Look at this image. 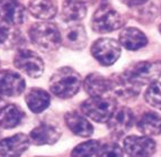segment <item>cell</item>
<instances>
[{"instance_id":"1","label":"cell","mask_w":161,"mask_h":157,"mask_svg":"<svg viewBox=\"0 0 161 157\" xmlns=\"http://www.w3.org/2000/svg\"><path fill=\"white\" fill-rule=\"evenodd\" d=\"M48 86L50 91L58 98H72L80 90L81 76L72 67H60L52 74Z\"/></svg>"},{"instance_id":"2","label":"cell","mask_w":161,"mask_h":157,"mask_svg":"<svg viewBox=\"0 0 161 157\" xmlns=\"http://www.w3.org/2000/svg\"><path fill=\"white\" fill-rule=\"evenodd\" d=\"M28 35L33 44L43 52L57 51L62 44V36L59 27L50 21L34 24L31 27Z\"/></svg>"},{"instance_id":"3","label":"cell","mask_w":161,"mask_h":157,"mask_svg":"<svg viewBox=\"0 0 161 157\" xmlns=\"http://www.w3.org/2000/svg\"><path fill=\"white\" fill-rule=\"evenodd\" d=\"M116 109V101L113 97H90L80 104L83 115L96 123H107Z\"/></svg>"},{"instance_id":"4","label":"cell","mask_w":161,"mask_h":157,"mask_svg":"<svg viewBox=\"0 0 161 157\" xmlns=\"http://www.w3.org/2000/svg\"><path fill=\"white\" fill-rule=\"evenodd\" d=\"M127 80L137 86L158 81L161 76V61H142L130 65L123 72Z\"/></svg>"},{"instance_id":"5","label":"cell","mask_w":161,"mask_h":157,"mask_svg":"<svg viewBox=\"0 0 161 157\" xmlns=\"http://www.w3.org/2000/svg\"><path fill=\"white\" fill-rule=\"evenodd\" d=\"M124 26V18L108 3L99 6L92 17V28L99 34L115 32Z\"/></svg>"},{"instance_id":"6","label":"cell","mask_w":161,"mask_h":157,"mask_svg":"<svg viewBox=\"0 0 161 157\" xmlns=\"http://www.w3.org/2000/svg\"><path fill=\"white\" fill-rule=\"evenodd\" d=\"M14 65L18 71L33 79H38L44 73V62L31 50H18L14 56Z\"/></svg>"},{"instance_id":"7","label":"cell","mask_w":161,"mask_h":157,"mask_svg":"<svg viewBox=\"0 0 161 157\" xmlns=\"http://www.w3.org/2000/svg\"><path fill=\"white\" fill-rule=\"evenodd\" d=\"M90 51L102 65L109 66L121 56V43L113 38H99L94 42Z\"/></svg>"},{"instance_id":"8","label":"cell","mask_w":161,"mask_h":157,"mask_svg":"<svg viewBox=\"0 0 161 157\" xmlns=\"http://www.w3.org/2000/svg\"><path fill=\"white\" fill-rule=\"evenodd\" d=\"M133 123H134V115L132 110L127 107H122L115 109L113 115L110 116L107 121V127L115 138H119L131 129Z\"/></svg>"},{"instance_id":"9","label":"cell","mask_w":161,"mask_h":157,"mask_svg":"<svg viewBox=\"0 0 161 157\" xmlns=\"http://www.w3.org/2000/svg\"><path fill=\"white\" fill-rule=\"evenodd\" d=\"M26 89V82L20 74L11 70L0 71V94L5 97H18Z\"/></svg>"},{"instance_id":"10","label":"cell","mask_w":161,"mask_h":157,"mask_svg":"<svg viewBox=\"0 0 161 157\" xmlns=\"http://www.w3.org/2000/svg\"><path fill=\"white\" fill-rule=\"evenodd\" d=\"M124 150L130 156H151L156 152V143L148 136H129L123 141Z\"/></svg>"},{"instance_id":"11","label":"cell","mask_w":161,"mask_h":157,"mask_svg":"<svg viewBox=\"0 0 161 157\" xmlns=\"http://www.w3.org/2000/svg\"><path fill=\"white\" fill-rule=\"evenodd\" d=\"M61 135L62 133L58 126L47 123H42L41 125L36 126L34 129H32L28 137L33 145L42 146V145L55 144L60 139Z\"/></svg>"},{"instance_id":"12","label":"cell","mask_w":161,"mask_h":157,"mask_svg":"<svg viewBox=\"0 0 161 157\" xmlns=\"http://www.w3.org/2000/svg\"><path fill=\"white\" fill-rule=\"evenodd\" d=\"M0 19L20 26L26 19V9L18 0H0Z\"/></svg>"},{"instance_id":"13","label":"cell","mask_w":161,"mask_h":157,"mask_svg":"<svg viewBox=\"0 0 161 157\" xmlns=\"http://www.w3.org/2000/svg\"><path fill=\"white\" fill-rule=\"evenodd\" d=\"M109 79L110 92H113L115 97L122 99V100H126V101L137 98L140 91H141V86H137L134 83L127 80L123 73L113 75Z\"/></svg>"},{"instance_id":"14","label":"cell","mask_w":161,"mask_h":157,"mask_svg":"<svg viewBox=\"0 0 161 157\" xmlns=\"http://www.w3.org/2000/svg\"><path fill=\"white\" fill-rule=\"evenodd\" d=\"M62 45L72 51H81L87 45V33L81 24H71L61 33Z\"/></svg>"},{"instance_id":"15","label":"cell","mask_w":161,"mask_h":157,"mask_svg":"<svg viewBox=\"0 0 161 157\" xmlns=\"http://www.w3.org/2000/svg\"><path fill=\"white\" fill-rule=\"evenodd\" d=\"M31 144L30 137L25 133H16L14 136L0 140V155L6 157L19 156L26 152Z\"/></svg>"},{"instance_id":"16","label":"cell","mask_w":161,"mask_h":157,"mask_svg":"<svg viewBox=\"0 0 161 157\" xmlns=\"http://www.w3.org/2000/svg\"><path fill=\"white\" fill-rule=\"evenodd\" d=\"M64 121L70 130L79 137L88 138L94 133V127L89 120L77 111L67 112L64 115Z\"/></svg>"},{"instance_id":"17","label":"cell","mask_w":161,"mask_h":157,"mask_svg":"<svg viewBox=\"0 0 161 157\" xmlns=\"http://www.w3.org/2000/svg\"><path fill=\"white\" fill-rule=\"evenodd\" d=\"M83 89L90 97H103L110 92V79L99 73H92L85 77Z\"/></svg>"},{"instance_id":"18","label":"cell","mask_w":161,"mask_h":157,"mask_svg":"<svg viewBox=\"0 0 161 157\" xmlns=\"http://www.w3.org/2000/svg\"><path fill=\"white\" fill-rule=\"evenodd\" d=\"M24 118V110L15 103H8L0 108V127L5 129H11L19 126Z\"/></svg>"},{"instance_id":"19","label":"cell","mask_w":161,"mask_h":157,"mask_svg":"<svg viewBox=\"0 0 161 157\" xmlns=\"http://www.w3.org/2000/svg\"><path fill=\"white\" fill-rule=\"evenodd\" d=\"M119 43L129 51H136L148 44V38L135 27H127L119 34Z\"/></svg>"},{"instance_id":"20","label":"cell","mask_w":161,"mask_h":157,"mask_svg":"<svg viewBox=\"0 0 161 157\" xmlns=\"http://www.w3.org/2000/svg\"><path fill=\"white\" fill-rule=\"evenodd\" d=\"M24 42L20 30L17 26L10 25L0 19V48H13Z\"/></svg>"},{"instance_id":"21","label":"cell","mask_w":161,"mask_h":157,"mask_svg":"<svg viewBox=\"0 0 161 157\" xmlns=\"http://www.w3.org/2000/svg\"><path fill=\"white\" fill-rule=\"evenodd\" d=\"M25 101L31 111L34 113H41L50 106L51 96L43 89L33 88L26 93Z\"/></svg>"},{"instance_id":"22","label":"cell","mask_w":161,"mask_h":157,"mask_svg":"<svg viewBox=\"0 0 161 157\" xmlns=\"http://www.w3.org/2000/svg\"><path fill=\"white\" fill-rule=\"evenodd\" d=\"M87 6L85 1L64 0L62 6L61 19L65 23H78L86 17Z\"/></svg>"},{"instance_id":"23","label":"cell","mask_w":161,"mask_h":157,"mask_svg":"<svg viewBox=\"0 0 161 157\" xmlns=\"http://www.w3.org/2000/svg\"><path fill=\"white\" fill-rule=\"evenodd\" d=\"M28 10L35 18L50 20L57 15L58 8L54 0H30Z\"/></svg>"},{"instance_id":"24","label":"cell","mask_w":161,"mask_h":157,"mask_svg":"<svg viewBox=\"0 0 161 157\" xmlns=\"http://www.w3.org/2000/svg\"><path fill=\"white\" fill-rule=\"evenodd\" d=\"M137 129L145 136H157L161 133V117L153 111L143 113L137 121Z\"/></svg>"},{"instance_id":"25","label":"cell","mask_w":161,"mask_h":157,"mask_svg":"<svg viewBox=\"0 0 161 157\" xmlns=\"http://www.w3.org/2000/svg\"><path fill=\"white\" fill-rule=\"evenodd\" d=\"M157 13H158V10L153 3H145L141 6L134 7V18L143 24H148L150 21L154 20Z\"/></svg>"},{"instance_id":"26","label":"cell","mask_w":161,"mask_h":157,"mask_svg":"<svg viewBox=\"0 0 161 157\" xmlns=\"http://www.w3.org/2000/svg\"><path fill=\"white\" fill-rule=\"evenodd\" d=\"M102 143L98 140H88L81 143L72 150V156H98Z\"/></svg>"},{"instance_id":"27","label":"cell","mask_w":161,"mask_h":157,"mask_svg":"<svg viewBox=\"0 0 161 157\" xmlns=\"http://www.w3.org/2000/svg\"><path fill=\"white\" fill-rule=\"evenodd\" d=\"M144 99L151 107L161 110V83L158 81L150 83L144 93Z\"/></svg>"},{"instance_id":"28","label":"cell","mask_w":161,"mask_h":157,"mask_svg":"<svg viewBox=\"0 0 161 157\" xmlns=\"http://www.w3.org/2000/svg\"><path fill=\"white\" fill-rule=\"evenodd\" d=\"M98 156H104V157L123 156V152H122L121 147L118 146L117 144H115V143H109V144L102 145L99 153H98Z\"/></svg>"},{"instance_id":"29","label":"cell","mask_w":161,"mask_h":157,"mask_svg":"<svg viewBox=\"0 0 161 157\" xmlns=\"http://www.w3.org/2000/svg\"><path fill=\"white\" fill-rule=\"evenodd\" d=\"M119 1L123 3L124 5L131 7V8H134V7H137V6H141L143 3H145L148 0H119Z\"/></svg>"},{"instance_id":"30","label":"cell","mask_w":161,"mask_h":157,"mask_svg":"<svg viewBox=\"0 0 161 157\" xmlns=\"http://www.w3.org/2000/svg\"><path fill=\"white\" fill-rule=\"evenodd\" d=\"M108 0H89V3L92 6H97V7H99V6H103L105 3H107Z\"/></svg>"},{"instance_id":"31","label":"cell","mask_w":161,"mask_h":157,"mask_svg":"<svg viewBox=\"0 0 161 157\" xmlns=\"http://www.w3.org/2000/svg\"><path fill=\"white\" fill-rule=\"evenodd\" d=\"M75 1H85V3H86L87 0H75Z\"/></svg>"},{"instance_id":"32","label":"cell","mask_w":161,"mask_h":157,"mask_svg":"<svg viewBox=\"0 0 161 157\" xmlns=\"http://www.w3.org/2000/svg\"><path fill=\"white\" fill-rule=\"evenodd\" d=\"M159 30H160V33H161V24H160V26H159Z\"/></svg>"},{"instance_id":"33","label":"cell","mask_w":161,"mask_h":157,"mask_svg":"<svg viewBox=\"0 0 161 157\" xmlns=\"http://www.w3.org/2000/svg\"><path fill=\"white\" fill-rule=\"evenodd\" d=\"M0 137H1V133H0Z\"/></svg>"},{"instance_id":"34","label":"cell","mask_w":161,"mask_h":157,"mask_svg":"<svg viewBox=\"0 0 161 157\" xmlns=\"http://www.w3.org/2000/svg\"><path fill=\"white\" fill-rule=\"evenodd\" d=\"M0 96H1V94H0Z\"/></svg>"}]
</instances>
